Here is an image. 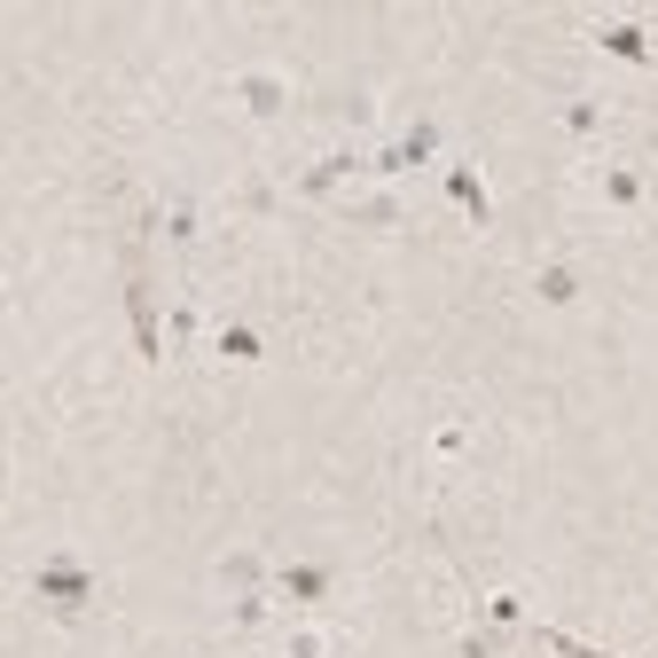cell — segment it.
<instances>
[{
    "label": "cell",
    "mask_w": 658,
    "mask_h": 658,
    "mask_svg": "<svg viewBox=\"0 0 658 658\" xmlns=\"http://www.w3.org/2000/svg\"><path fill=\"white\" fill-rule=\"evenodd\" d=\"M40 588H47V596H63V604H78V596H87V572H71V564H47V572H40Z\"/></svg>",
    "instance_id": "obj_1"
}]
</instances>
